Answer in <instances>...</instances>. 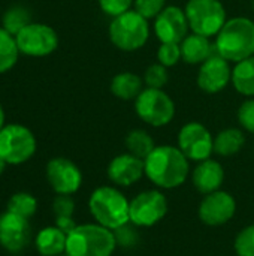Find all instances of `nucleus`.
<instances>
[{
    "label": "nucleus",
    "instance_id": "nucleus-1",
    "mask_svg": "<svg viewBox=\"0 0 254 256\" xmlns=\"http://www.w3.org/2000/svg\"><path fill=\"white\" fill-rule=\"evenodd\" d=\"M189 172V159L178 147L157 146L145 159V176L162 189L181 186L187 180Z\"/></svg>",
    "mask_w": 254,
    "mask_h": 256
},
{
    "label": "nucleus",
    "instance_id": "nucleus-2",
    "mask_svg": "<svg viewBox=\"0 0 254 256\" xmlns=\"http://www.w3.org/2000/svg\"><path fill=\"white\" fill-rule=\"evenodd\" d=\"M88 208L96 224L114 231L130 222V201L115 186H100L93 190Z\"/></svg>",
    "mask_w": 254,
    "mask_h": 256
},
{
    "label": "nucleus",
    "instance_id": "nucleus-3",
    "mask_svg": "<svg viewBox=\"0 0 254 256\" xmlns=\"http://www.w3.org/2000/svg\"><path fill=\"white\" fill-rule=\"evenodd\" d=\"M216 51L228 62L240 63L254 56V21L237 16L223 26L217 34Z\"/></svg>",
    "mask_w": 254,
    "mask_h": 256
},
{
    "label": "nucleus",
    "instance_id": "nucleus-4",
    "mask_svg": "<svg viewBox=\"0 0 254 256\" xmlns=\"http://www.w3.org/2000/svg\"><path fill=\"white\" fill-rule=\"evenodd\" d=\"M117 249L114 231L99 225H78L66 240L67 256H111Z\"/></svg>",
    "mask_w": 254,
    "mask_h": 256
},
{
    "label": "nucleus",
    "instance_id": "nucleus-5",
    "mask_svg": "<svg viewBox=\"0 0 254 256\" xmlns=\"http://www.w3.org/2000/svg\"><path fill=\"white\" fill-rule=\"evenodd\" d=\"M147 18L136 10H127L115 16L109 26V39L121 51H136L148 40Z\"/></svg>",
    "mask_w": 254,
    "mask_h": 256
},
{
    "label": "nucleus",
    "instance_id": "nucleus-6",
    "mask_svg": "<svg viewBox=\"0 0 254 256\" xmlns=\"http://www.w3.org/2000/svg\"><path fill=\"white\" fill-rule=\"evenodd\" d=\"M186 16L193 33L211 38L226 24V10L220 0H189Z\"/></svg>",
    "mask_w": 254,
    "mask_h": 256
},
{
    "label": "nucleus",
    "instance_id": "nucleus-7",
    "mask_svg": "<svg viewBox=\"0 0 254 256\" xmlns=\"http://www.w3.org/2000/svg\"><path fill=\"white\" fill-rule=\"evenodd\" d=\"M36 152L33 132L22 124H7L0 130V156L7 165H21Z\"/></svg>",
    "mask_w": 254,
    "mask_h": 256
},
{
    "label": "nucleus",
    "instance_id": "nucleus-8",
    "mask_svg": "<svg viewBox=\"0 0 254 256\" xmlns=\"http://www.w3.org/2000/svg\"><path fill=\"white\" fill-rule=\"evenodd\" d=\"M136 114L150 126L162 128L172 122L175 105L162 88H145L135 99Z\"/></svg>",
    "mask_w": 254,
    "mask_h": 256
},
{
    "label": "nucleus",
    "instance_id": "nucleus-9",
    "mask_svg": "<svg viewBox=\"0 0 254 256\" xmlns=\"http://www.w3.org/2000/svg\"><path fill=\"white\" fill-rule=\"evenodd\" d=\"M166 213L168 200L157 189L144 190L130 201V222L139 228L154 226L166 216Z\"/></svg>",
    "mask_w": 254,
    "mask_h": 256
},
{
    "label": "nucleus",
    "instance_id": "nucleus-10",
    "mask_svg": "<svg viewBox=\"0 0 254 256\" xmlns=\"http://www.w3.org/2000/svg\"><path fill=\"white\" fill-rule=\"evenodd\" d=\"M19 52L31 57H43L54 52L58 46L55 30L46 24L30 22L15 34Z\"/></svg>",
    "mask_w": 254,
    "mask_h": 256
},
{
    "label": "nucleus",
    "instance_id": "nucleus-11",
    "mask_svg": "<svg viewBox=\"0 0 254 256\" xmlns=\"http://www.w3.org/2000/svg\"><path fill=\"white\" fill-rule=\"evenodd\" d=\"M178 148L189 160L202 162L210 159L214 152V138L204 124L190 122L184 124L178 134Z\"/></svg>",
    "mask_w": 254,
    "mask_h": 256
},
{
    "label": "nucleus",
    "instance_id": "nucleus-12",
    "mask_svg": "<svg viewBox=\"0 0 254 256\" xmlns=\"http://www.w3.org/2000/svg\"><path fill=\"white\" fill-rule=\"evenodd\" d=\"M31 242V226L28 219L12 212L0 214V246L9 254H22Z\"/></svg>",
    "mask_w": 254,
    "mask_h": 256
},
{
    "label": "nucleus",
    "instance_id": "nucleus-13",
    "mask_svg": "<svg viewBox=\"0 0 254 256\" xmlns=\"http://www.w3.org/2000/svg\"><path fill=\"white\" fill-rule=\"evenodd\" d=\"M46 178L57 195H73L82 184L81 170L66 158H54L46 164Z\"/></svg>",
    "mask_w": 254,
    "mask_h": 256
},
{
    "label": "nucleus",
    "instance_id": "nucleus-14",
    "mask_svg": "<svg viewBox=\"0 0 254 256\" xmlns=\"http://www.w3.org/2000/svg\"><path fill=\"white\" fill-rule=\"evenodd\" d=\"M237 212L235 198L225 192L216 190L213 194L205 195L199 206V219L208 226H222L228 224Z\"/></svg>",
    "mask_w": 254,
    "mask_h": 256
},
{
    "label": "nucleus",
    "instance_id": "nucleus-15",
    "mask_svg": "<svg viewBox=\"0 0 254 256\" xmlns=\"http://www.w3.org/2000/svg\"><path fill=\"white\" fill-rule=\"evenodd\" d=\"M189 28L186 10L178 6H168L156 16L154 30L162 44H181L186 39Z\"/></svg>",
    "mask_w": 254,
    "mask_h": 256
},
{
    "label": "nucleus",
    "instance_id": "nucleus-16",
    "mask_svg": "<svg viewBox=\"0 0 254 256\" xmlns=\"http://www.w3.org/2000/svg\"><path fill=\"white\" fill-rule=\"evenodd\" d=\"M229 81H232V70L229 62L217 52L205 60L198 74V86L207 93L222 92Z\"/></svg>",
    "mask_w": 254,
    "mask_h": 256
},
{
    "label": "nucleus",
    "instance_id": "nucleus-17",
    "mask_svg": "<svg viewBox=\"0 0 254 256\" xmlns=\"http://www.w3.org/2000/svg\"><path fill=\"white\" fill-rule=\"evenodd\" d=\"M145 174V160L130 154H118L108 165V177L115 186L129 188L138 183Z\"/></svg>",
    "mask_w": 254,
    "mask_h": 256
},
{
    "label": "nucleus",
    "instance_id": "nucleus-18",
    "mask_svg": "<svg viewBox=\"0 0 254 256\" xmlns=\"http://www.w3.org/2000/svg\"><path fill=\"white\" fill-rule=\"evenodd\" d=\"M192 180L198 192L208 195L216 190H220L225 182V170L217 160L207 159V160L198 162L196 168L193 170Z\"/></svg>",
    "mask_w": 254,
    "mask_h": 256
},
{
    "label": "nucleus",
    "instance_id": "nucleus-19",
    "mask_svg": "<svg viewBox=\"0 0 254 256\" xmlns=\"http://www.w3.org/2000/svg\"><path fill=\"white\" fill-rule=\"evenodd\" d=\"M180 45H181L183 60L189 64H199V63L202 64L205 60H208L211 56L217 52L216 48H213L210 38L196 33L187 34Z\"/></svg>",
    "mask_w": 254,
    "mask_h": 256
},
{
    "label": "nucleus",
    "instance_id": "nucleus-20",
    "mask_svg": "<svg viewBox=\"0 0 254 256\" xmlns=\"http://www.w3.org/2000/svg\"><path fill=\"white\" fill-rule=\"evenodd\" d=\"M66 240L67 236L54 225L46 226L37 232L34 246L40 256H58L66 252Z\"/></svg>",
    "mask_w": 254,
    "mask_h": 256
},
{
    "label": "nucleus",
    "instance_id": "nucleus-21",
    "mask_svg": "<svg viewBox=\"0 0 254 256\" xmlns=\"http://www.w3.org/2000/svg\"><path fill=\"white\" fill-rule=\"evenodd\" d=\"M111 92L121 100H133L142 92V80L132 72H121L114 76Z\"/></svg>",
    "mask_w": 254,
    "mask_h": 256
},
{
    "label": "nucleus",
    "instance_id": "nucleus-22",
    "mask_svg": "<svg viewBox=\"0 0 254 256\" xmlns=\"http://www.w3.org/2000/svg\"><path fill=\"white\" fill-rule=\"evenodd\" d=\"M246 142V136L240 129L229 128L222 130L216 138H214V153L228 158L237 154Z\"/></svg>",
    "mask_w": 254,
    "mask_h": 256
},
{
    "label": "nucleus",
    "instance_id": "nucleus-23",
    "mask_svg": "<svg viewBox=\"0 0 254 256\" xmlns=\"http://www.w3.org/2000/svg\"><path fill=\"white\" fill-rule=\"evenodd\" d=\"M232 84L244 96H254V56L237 63L232 70Z\"/></svg>",
    "mask_w": 254,
    "mask_h": 256
},
{
    "label": "nucleus",
    "instance_id": "nucleus-24",
    "mask_svg": "<svg viewBox=\"0 0 254 256\" xmlns=\"http://www.w3.org/2000/svg\"><path fill=\"white\" fill-rule=\"evenodd\" d=\"M126 147L130 154L145 160L151 154V152L156 148V144L148 132H145L142 129H135L127 134Z\"/></svg>",
    "mask_w": 254,
    "mask_h": 256
},
{
    "label": "nucleus",
    "instance_id": "nucleus-25",
    "mask_svg": "<svg viewBox=\"0 0 254 256\" xmlns=\"http://www.w3.org/2000/svg\"><path fill=\"white\" fill-rule=\"evenodd\" d=\"M18 45L15 36L0 27V74L10 70L18 60Z\"/></svg>",
    "mask_w": 254,
    "mask_h": 256
},
{
    "label": "nucleus",
    "instance_id": "nucleus-26",
    "mask_svg": "<svg viewBox=\"0 0 254 256\" xmlns=\"http://www.w3.org/2000/svg\"><path fill=\"white\" fill-rule=\"evenodd\" d=\"M37 210V201L31 194L16 192L7 201V212H12L21 218L30 219Z\"/></svg>",
    "mask_w": 254,
    "mask_h": 256
},
{
    "label": "nucleus",
    "instance_id": "nucleus-27",
    "mask_svg": "<svg viewBox=\"0 0 254 256\" xmlns=\"http://www.w3.org/2000/svg\"><path fill=\"white\" fill-rule=\"evenodd\" d=\"M1 21H3V28L15 36L19 30H22L27 24H30V14L22 6H12L3 14Z\"/></svg>",
    "mask_w": 254,
    "mask_h": 256
},
{
    "label": "nucleus",
    "instance_id": "nucleus-28",
    "mask_svg": "<svg viewBox=\"0 0 254 256\" xmlns=\"http://www.w3.org/2000/svg\"><path fill=\"white\" fill-rule=\"evenodd\" d=\"M136 225H133L132 222L114 230V236H115V242H117V248H123V249H133L138 246L139 243V232L136 231Z\"/></svg>",
    "mask_w": 254,
    "mask_h": 256
},
{
    "label": "nucleus",
    "instance_id": "nucleus-29",
    "mask_svg": "<svg viewBox=\"0 0 254 256\" xmlns=\"http://www.w3.org/2000/svg\"><path fill=\"white\" fill-rule=\"evenodd\" d=\"M235 252L238 256H254V225L246 226L235 238Z\"/></svg>",
    "mask_w": 254,
    "mask_h": 256
},
{
    "label": "nucleus",
    "instance_id": "nucleus-30",
    "mask_svg": "<svg viewBox=\"0 0 254 256\" xmlns=\"http://www.w3.org/2000/svg\"><path fill=\"white\" fill-rule=\"evenodd\" d=\"M168 80H169V75H168L166 66L160 63L151 64L145 70V75H144V81L148 88H163Z\"/></svg>",
    "mask_w": 254,
    "mask_h": 256
},
{
    "label": "nucleus",
    "instance_id": "nucleus-31",
    "mask_svg": "<svg viewBox=\"0 0 254 256\" xmlns=\"http://www.w3.org/2000/svg\"><path fill=\"white\" fill-rule=\"evenodd\" d=\"M181 45L180 44H169V42H165L160 45L159 51H157V58H159V63L166 66V68H171L174 64H177L181 58Z\"/></svg>",
    "mask_w": 254,
    "mask_h": 256
},
{
    "label": "nucleus",
    "instance_id": "nucleus-32",
    "mask_svg": "<svg viewBox=\"0 0 254 256\" xmlns=\"http://www.w3.org/2000/svg\"><path fill=\"white\" fill-rule=\"evenodd\" d=\"M166 0H135V10L144 18H156L165 9Z\"/></svg>",
    "mask_w": 254,
    "mask_h": 256
},
{
    "label": "nucleus",
    "instance_id": "nucleus-33",
    "mask_svg": "<svg viewBox=\"0 0 254 256\" xmlns=\"http://www.w3.org/2000/svg\"><path fill=\"white\" fill-rule=\"evenodd\" d=\"M52 212L55 218H72L75 212L72 195H57L52 201Z\"/></svg>",
    "mask_w": 254,
    "mask_h": 256
},
{
    "label": "nucleus",
    "instance_id": "nucleus-34",
    "mask_svg": "<svg viewBox=\"0 0 254 256\" xmlns=\"http://www.w3.org/2000/svg\"><path fill=\"white\" fill-rule=\"evenodd\" d=\"M133 2L135 0H99V6L106 15L115 18L130 10V6L133 4Z\"/></svg>",
    "mask_w": 254,
    "mask_h": 256
},
{
    "label": "nucleus",
    "instance_id": "nucleus-35",
    "mask_svg": "<svg viewBox=\"0 0 254 256\" xmlns=\"http://www.w3.org/2000/svg\"><path fill=\"white\" fill-rule=\"evenodd\" d=\"M238 122H240V124H241L246 130H249V132L254 134V100L253 99L246 100V102L240 106V110H238Z\"/></svg>",
    "mask_w": 254,
    "mask_h": 256
},
{
    "label": "nucleus",
    "instance_id": "nucleus-36",
    "mask_svg": "<svg viewBox=\"0 0 254 256\" xmlns=\"http://www.w3.org/2000/svg\"><path fill=\"white\" fill-rule=\"evenodd\" d=\"M55 226L58 230H61L66 236H69L78 225L72 216V218H55Z\"/></svg>",
    "mask_w": 254,
    "mask_h": 256
},
{
    "label": "nucleus",
    "instance_id": "nucleus-37",
    "mask_svg": "<svg viewBox=\"0 0 254 256\" xmlns=\"http://www.w3.org/2000/svg\"><path fill=\"white\" fill-rule=\"evenodd\" d=\"M4 126V111H3V106L0 105V130L3 129Z\"/></svg>",
    "mask_w": 254,
    "mask_h": 256
},
{
    "label": "nucleus",
    "instance_id": "nucleus-38",
    "mask_svg": "<svg viewBox=\"0 0 254 256\" xmlns=\"http://www.w3.org/2000/svg\"><path fill=\"white\" fill-rule=\"evenodd\" d=\"M6 165H7V164H6V160H4V159L0 156V176L4 172V168H6Z\"/></svg>",
    "mask_w": 254,
    "mask_h": 256
},
{
    "label": "nucleus",
    "instance_id": "nucleus-39",
    "mask_svg": "<svg viewBox=\"0 0 254 256\" xmlns=\"http://www.w3.org/2000/svg\"><path fill=\"white\" fill-rule=\"evenodd\" d=\"M58 256H67V255H66V254H63V255H58Z\"/></svg>",
    "mask_w": 254,
    "mask_h": 256
},
{
    "label": "nucleus",
    "instance_id": "nucleus-40",
    "mask_svg": "<svg viewBox=\"0 0 254 256\" xmlns=\"http://www.w3.org/2000/svg\"><path fill=\"white\" fill-rule=\"evenodd\" d=\"M252 4H253V8H254V0H253V3H252Z\"/></svg>",
    "mask_w": 254,
    "mask_h": 256
}]
</instances>
